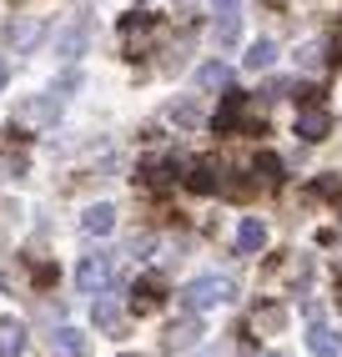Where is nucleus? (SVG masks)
<instances>
[{
    "mask_svg": "<svg viewBox=\"0 0 342 357\" xmlns=\"http://www.w3.org/2000/svg\"><path fill=\"white\" fill-rule=\"evenodd\" d=\"M267 357H287V352H267Z\"/></svg>",
    "mask_w": 342,
    "mask_h": 357,
    "instance_id": "19",
    "label": "nucleus"
},
{
    "mask_svg": "<svg viewBox=\"0 0 342 357\" xmlns=\"http://www.w3.org/2000/svg\"><path fill=\"white\" fill-rule=\"evenodd\" d=\"M156 302H161V287H156V282H141V287H131V307H136V312H151Z\"/></svg>",
    "mask_w": 342,
    "mask_h": 357,
    "instance_id": "16",
    "label": "nucleus"
},
{
    "mask_svg": "<svg viewBox=\"0 0 342 357\" xmlns=\"http://www.w3.org/2000/svg\"><path fill=\"white\" fill-rule=\"evenodd\" d=\"M327 131H332V116L322 106H302L297 111V136L302 141H327Z\"/></svg>",
    "mask_w": 342,
    "mask_h": 357,
    "instance_id": "3",
    "label": "nucleus"
},
{
    "mask_svg": "<svg viewBox=\"0 0 342 357\" xmlns=\"http://www.w3.org/2000/svg\"><path fill=\"white\" fill-rule=\"evenodd\" d=\"M257 172H262L267 181H282V161H277V156H262V161H257Z\"/></svg>",
    "mask_w": 342,
    "mask_h": 357,
    "instance_id": "17",
    "label": "nucleus"
},
{
    "mask_svg": "<svg viewBox=\"0 0 342 357\" xmlns=\"http://www.w3.org/2000/svg\"><path fill=\"white\" fill-rule=\"evenodd\" d=\"M247 121H257V111L247 106V96H232L222 101V111H216V131H232V126H247Z\"/></svg>",
    "mask_w": 342,
    "mask_h": 357,
    "instance_id": "4",
    "label": "nucleus"
},
{
    "mask_svg": "<svg viewBox=\"0 0 342 357\" xmlns=\"http://www.w3.org/2000/svg\"><path fill=\"white\" fill-rule=\"evenodd\" d=\"M202 337V327H197V312H191V317H181V322H171L166 327V347H191V342H197Z\"/></svg>",
    "mask_w": 342,
    "mask_h": 357,
    "instance_id": "10",
    "label": "nucleus"
},
{
    "mask_svg": "<svg viewBox=\"0 0 342 357\" xmlns=\"http://www.w3.org/2000/svg\"><path fill=\"white\" fill-rule=\"evenodd\" d=\"M262 247H267V227H262L257 217H247V222L237 227V252L252 257V252H262Z\"/></svg>",
    "mask_w": 342,
    "mask_h": 357,
    "instance_id": "9",
    "label": "nucleus"
},
{
    "mask_svg": "<svg viewBox=\"0 0 342 357\" xmlns=\"http://www.w3.org/2000/svg\"><path fill=\"white\" fill-rule=\"evenodd\" d=\"M232 297H237V282L216 277V272H207V277H197V282L181 287V307H186V312H211V307H222Z\"/></svg>",
    "mask_w": 342,
    "mask_h": 357,
    "instance_id": "1",
    "label": "nucleus"
},
{
    "mask_svg": "<svg viewBox=\"0 0 342 357\" xmlns=\"http://www.w3.org/2000/svg\"><path fill=\"white\" fill-rule=\"evenodd\" d=\"M186 186H191V192H216V186H222V176H216L211 161H197V166H191V176H186Z\"/></svg>",
    "mask_w": 342,
    "mask_h": 357,
    "instance_id": "12",
    "label": "nucleus"
},
{
    "mask_svg": "<svg viewBox=\"0 0 342 357\" xmlns=\"http://www.w3.org/2000/svg\"><path fill=\"white\" fill-rule=\"evenodd\" d=\"M76 287H81L86 297H96V292H111V287H116V257H106V252L86 257L81 267H76Z\"/></svg>",
    "mask_w": 342,
    "mask_h": 357,
    "instance_id": "2",
    "label": "nucleus"
},
{
    "mask_svg": "<svg viewBox=\"0 0 342 357\" xmlns=\"http://www.w3.org/2000/svg\"><path fill=\"white\" fill-rule=\"evenodd\" d=\"M51 352H56V357H86V352H91V342H86V332H81V327H56Z\"/></svg>",
    "mask_w": 342,
    "mask_h": 357,
    "instance_id": "6",
    "label": "nucleus"
},
{
    "mask_svg": "<svg viewBox=\"0 0 342 357\" xmlns=\"http://www.w3.org/2000/svg\"><path fill=\"white\" fill-rule=\"evenodd\" d=\"M81 227H86L91 236H111V231H116V206H111V202H96V206H86Z\"/></svg>",
    "mask_w": 342,
    "mask_h": 357,
    "instance_id": "7",
    "label": "nucleus"
},
{
    "mask_svg": "<svg viewBox=\"0 0 342 357\" xmlns=\"http://www.w3.org/2000/svg\"><path fill=\"white\" fill-rule=\"evenodd\" d=\"M91 317H96V327H106V332H116L121 327V307L106 297V292H96V307H91Z\"/></svg>",
    "mask_w": 342,
    "mask_h": 357,
    "instance_id": "11",
    "label": "nucleus"
},
{
    "mask_svg": "<svg viewBox=\"0 0 342 357\" xmlns=\"http://www.w3.org/2000/svg\"><path fill=\"white\" fill-rule=\"evenodd\" d=\"M307 347H312V357H337V352H342V337H337L332 327L312 322V327H307Z\"/></svg>",
    "mask_w": 342,
    "mask_h": 357,
    "instance_id": "8",
    "label": "nucleus"
},
{
    "mask_svg": "<svg viewBox=\"0 0 342 357\" xmlns=\"http://www.w3.org/2000/svg\"><path fill=\"white\" fill-rule=\"evenodd\" d=\"M227 81H232V70H227L222 61H207V66L197 70V86H202V91H222Z\"/></svg>",
    "mask_w": 342,
    "mask_h": 357,
    "instance_id": "13",
    "label": "nucleus"
},
{
    "mask_svg": "<svg viewBox=\"0 0 342 357\" xmlns=\"http://www.w3.org/2000/svg\"><path fill=\"white\" fill-rule=\"evenodd\" d=\"M272 61H277V45L272 40H252L247 45V70H267Z\"/></svg>",
    "mask_w": 342,
    "mask_h": 357,
    "instance_id": "14",
    "label": "nucleus"
},
{
    "mask_svg": "<svg viewBox=\"0 0 342 357\" xmlns=\"http://www.w3.org/2000/svg\"><path fill=\"white\" fill-rule=\"evenodd\" d=\"M26 352V327H0V357H20Z\"/></svg>",
    "mask_w": 342,
    "mask_h": 357,
    "instance_id": "15",
    "label": "nucleus"
},
{
    "mask_svg": "<svg viewBox=\"0 0 342 357\" xmlns=\"http://www.w3.org/2000/svg\"><path fill=\"white\" fill-rule=\"evenodd\" d=\"M241 36V0H216V40L232 45Z\"/></svg>",
    "mask_w": 342,
    "mask_h": 357,
    "instance_id": "5",
    "label": "nucleus"
},
{
    "mask_svg": "<svg viewBox=\"0 0 342 357\" xmlns=\"http://www.w3.org/2000/svg\"><path fill=\"white\" fill-rule=\"evenodd\" d=\"M0 86H6V66H0Z\"/></svg>",
    "mask_w": 342,
    "mask_h": 357,
    "instance_id": "18",
    "label": "nucleus"
}]
</instances>
